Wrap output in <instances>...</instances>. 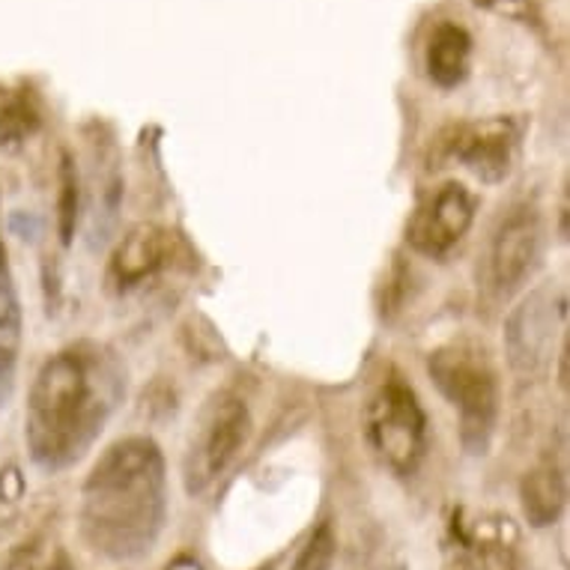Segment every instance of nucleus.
Wrapping results in <instances>:
<instances>
[{"label":"nucleus","mask_w":570,"mask_h":570,"mask_svg":"<svg viewBox=\"0 0 570 570\" xmlns=\"http://www.w3.org/2000/svg\"><path fill=\"white\" fill-rule=\"evenodd\" d=\"M126 392V374L111 350L78 341L48 355L33 376L24 410V445L46 472L76 466L102 436Z\"/></svg>","instance_id":"1"},{"label":"nucleus","mask_w":570,"mask_h":570,"mask_svg":"<svg viewBox=\"0 0 570 570\" xmlns=\"http://www.w3.org/2000/svg\"><path fill=\"white\" fill-rule=\"evenodd\" d=\"M168 514L165 458L150 436H126L96 460L81 487V532L108 559L153 550Z\"/></svg>","instance_id":"2"},{"label":"nucleus","mask_w":570,"mask_h":570,"mask_svg":"<svg viewBox=\"0 0 570 570\" xmlns=\"http://www.w3.org/2000/svg\"><path fill=\"white\" fill-rule=\"evenodd\" d=\"M428 374L458 412L463 449L484 454L502 410V389L493 355L472 337H454L428 355Z\"/></svg>","instance_id":"3"},{"label":"nucleus","mask_w":570,"mask_h":570,"mask_svg":"<svg viewBox=\"0 0 570 570\" xmlns=\"http://www.w3.org/2000/svg\"><path fill=\"white\" fill-rule=\"evenodd\" d=\"M365 431L371 449L394 475H412L419 469L428 451V415L401 374L385 376L376 385L365 410Z\"/></svg>","instance_id":"4"},{"label":"nucleus","mask_w":570,"mask_h":570,"mask_svg":"<svg viewBox=\"0 0 570 570\" xmlns=\"http://www.w3.org/2000/svg\"><path fill=\"white\" fill-rule=\"evenodd\" d=\"M248 436H252V412L243 397L218 394L216 401L206 403L183 460L186 493L200 495L216 484L227 466L239 458Z\"/></svg>","instance_id":"5"},{"label":"nucleus","mask_w":570,"mask_h":570,"mask_svg":"<svg viewBox=\"0 0 570 570\" xmlns=\"http://www.w3.org/2000/svg\"><path fill=\"white\" fill-rule=\"evenodd\" d=\"M478 197L463 183H442L424 197L406 225V243L412 252L440 261L469 234L475 222Z\"/></svg>","instance_id":"6"},{"label":"nucleus","mask_w":570,"mask_h":570,"mask_svg":"<svg viewBox=\"0 0 570 570\" xmlns=\"http://www.w3.org/2000/svg\"><path fill=\"white\" fill-rule=\"evenodd\" d=\"M564 326V299L552 291H538L508 320V358L520 374H534L552 358L556 335Z\"/></svg>","instance_id":"7"},{"label":"nucleus","mask_w":570,"mask_h":570,"mask_svg":"<svg viewBox=\"0 0 570 570\" xmlns=\"http://www.w3.org/2000/svg\"><path fill=\"white\" fill-rule=\"evenodd\" d=\"M541 254V218L532 206H517L495 227L487 252V278L495 293H514L529 275Z\"/></svg>","instance_id":"8"},{"label":"nucleus","mask_w":570,"mask_h":570,"mask_svg":"<svg viewBox=\"0 0 570 570\" xmlns=\"http://www.w3.org/2000/svg\"><path fill=\"white\" fill-rule=\"evenodd\" d=\"M520 131L511 120L493 117L460 126L449 140V156L460 168L484 183H502L514 168V150Z\"/></svg>","instance_id":"9"},{"label":"nucleus","mask_w":570,"mask_h":570,"mask_svg":"<svg viewBox=\"0 0 570 570\" xmlns=\"http://www.w3.org/2000/svg\"><path fill=\"white\" fill-rule=\"evenodd\" d=\"M179 239L168 227L138 225L122 236L108 263V284L114 291H135L140 284L156 278L159 272L174 266Z\"/></svg>","instance_id":"10"},{"label":"nucleus","mask_w":570,"mask_h":570,"mask_svg":"<svg viewBox=\"0 0 570 570\" xmlns=\"http://www.w3.org/2000/svg\"><path fill=\"white\" fill-rule=\"evenodd\" d=\"M21 341H24V326H21V302L12 278L10 254L0 230V410L10 403L12 389H16V374H19Z\"/></svg>","instance_id":"11"},{"label":"nucleus","mask_w":570,"mask_h":570,"mask_svg":"<svg viewBox=\"0 0 570 570\" xmlns=\"http://www.w3.org/2000/svg\"><path fill=\"white\" fill-rule=\"evenodd\" d=\"M520 505L534 529H547L568 505V475L559 454H547L525 472L520 484Z\"/></svg>","instance_id":"12"},{"label":"nucleus","mask_w":570,"mask_h":570,"mask_svg":"<svg viewBox=\"0 0 570 570\" xmlns=\"http://www.w3.org/2000/svg\"><path fill=\"white\" fill-rule=\"evenodd\" d=\"M469 60H472V37L463 24L454 21H442L436 24L424 48V66L428 76L436 87L451 90L466 81Z\"/></svg>","instance_id":"13"},{"label":"nucleus","mask_w":570,"mask_h":570,"mask_svg":"<svg viewBox=\"0 0 570 570\" xmlns=\"http://www.w3.org/2000/svg\"><path fill=\"white\" fill-rule=\"evenodd\" d=\"M337 559V534L332 523H320L299 550L291 570H332Z\"/></svg>","instance_id":"14"},{"label":"nucleus","mask_w":570,"mask_h":570,"mask_svg":"<svg viewBox=\"0 0 570 570\" xmlns=\"http://www.w3.org/2000/svg\"><path fill=\"white\" fill-rule=\"evenodd\" d=\"M76 206H78V183L76 174L69 165H63V204H60V218H63V243H69V236H72V227H76Z\"/></svg>","instance_id":"15"},{"label":"nucleus","mask_w":570,"mask_h":570,"mask_svg":"<svg viewBox=\"0 0 570 570\" xmlns=\"http://www.w3.org/2000/svg\"><path fill=\"white\" fill-rule=\"evenodd\" d=\"M7 570H33V561H30L28 556H19V559L10 561V568Z\"/></svg>","instance_id":"16"},{"label":"nucleus","mask_w":570,"mask_h":570,"mask_svg":"<svg viewBox=\"0 0 570 570\" xmlns=\"http://www.w3.org/2000/svg\"><path fill=\"white\" fill-rule=\"evenodd\" d=\"M170 570H200V568H197L195 561L183 559V561H177V564H174V568H170Z\"/></svg>","instance_id":"17"}]
</instances>
